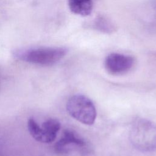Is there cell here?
<instances>
[{"label":"cell","instance_id":"6da1fadb","mask_svg":"<svg viewBox=\"0 0 156 156\" xmlns=\"http://www.w3.org/2000/svg\"><path fill=\"white\" fill-rule=\"evenodd\" d=\"M68 52L62 47H35L18 49L13 52L16 58L27 63L51 66L62 60Z\"/></svg>","mask_w":156,"mask_h":156},{"label":"cell","instance_id":"52a82bcc","mask_svg":"<svg viewBox=\"0 0 156 156\" xmlns=\"http://www.w3.org/2000/svg\"><path fill=\"white\" fill-rule=\"evenodd\" d=\"M68 5L73 13L85 16L91 13L93 4L92 0H68Z\"/></svg>","mask_w":156,"mask_h":156},{"label":"cell","instance_id":"8992f818","mask_svg":"<svg viewBox=\"0 0 156 156\" xmlns=\"http://www.w3.org/2000/svg\"><path fill=\"white\" fill-rule=\"evenodd\" d=\"M134 64L132 57L119 53H112L105 60V68L112 74H122L129 71Z\"/></svg>","mask_w":156,"mask_h":156},{"label":"cell","instance_id":"ba28073f","mask_svg":"<svg viewBox=\"0 0 156 156\" xmlns=\"http://www.w3.org/2000/svg\"><path fill=\"white\" fill-rule=\"evenodd\" d=\"M92 26L95 29L105 33H111L115 29L111 21L103 16H99L95 19Z\"/></svg>","mask_w":156,"mask_h":156},{"label":"cell","instance_id":"5b68a950","mask_svg":"<svg viewBox=\"0 0 156 156\" xmlns=\"http://www.w3.org/2000/svg\"><path fill=\"white\" fill-rule=\"evenodd\" d=\"M86 143L74 132L66 130L62 137L55 143L54 149L57 154L66 155L74 151H80L86 148Z\"/></svg>","mask_w":156,"mask_h":156},{"label":"cell","instance_id":"7a4b0ae2","mask_svg":"<svg viewBox=\"0 0 156 156\" xmlns=\"http://www.w3.org/2000/svg\"><path fill=\"white\" fill-rule=\"evenodd\" d=\"M129 138L132 144L143 152L156 149V125L147 119L138 118L132 124Z\"/></svg>","mask_w":156,"mask_h":156},{"label":"cell","instance_id":"3957f363","mask_svg":"<svg viewBox=\"0 0 156 156\" xmlns=\"http://www.w3.org/2000/svg\"><path fill=\"white\" fill-rule=\"evenodd\" d=\"M66 109L73 118L84 124L91 125L95 121L96 107L93 102L84 95L71 96L67 102Z\"/></svg>","mask_w":156,"mask_h":156},{"label":"cell","instance_id":"277c9868","mask_svg":"<svg viewBox=\"0 0 156 156\" xmlns=\"http://www.w3.org/2000/svg\"><path fill=\"white\" fill-rule=\"evenodd\" d=\"M28 130L31 136L37 141L43 143L54 141L60 129V122L54 118H49L40 126L33 118L27 121Z\"/></svg>","mask_w":156,"mask_h":156}]
</instances>
